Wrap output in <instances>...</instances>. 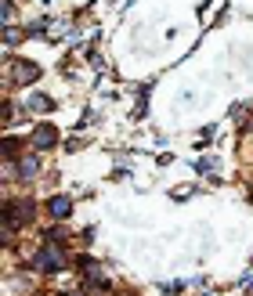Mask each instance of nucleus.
<instances>
[{
    "label": "nucleus",
    "mask_w": 253,
    "mask_h": 296,
    "mask_svg": "<svg viewBox=\"0 0 253 296\" xmlns=\"http://www.w3.org/2000/svg\"><path fill=\"white\" fill-rule=\"evenodd\" d=\"M55 141H58V130H55L51 123L36 126V130H33V138H29V145H33V148H40V152H44V148H55Z\"/></svg>",
    "instance_id": "f03ea898"
},
{
    "label": "nucleus",
    "mask_w": 253,
    "mask_h": 296,
    "mask_svg": "<svg viewBox=\"0 0 253 296\" xmlns=\"http://www.w3.org/2000/svg\"><path fill=\"white\" fill-rule=\"evenodd\" d=\"M36 76H40V69H36V65H26V62L18 65V79H22V83H26V79H36Z\"/></svg>",
    "instance_id": "39448f33"
},
{
    "label": "nucleus",
    "mask_w": 253,
    "mask_h": 296,
    "mask_svg": "<svg viewBox=\"0 0 253 296\" xmlns=\"http://www.w3.org/2000/svg\"><path fill=\"white\" fill-rule=\"evenodd\" d=\"M47 209H51V217H58V221H62V217H69V209H72V206H69V199H65V195H51Z\"/></svg>",
    "instance_id": "7ed1b4c3"
},
{
    "label": "nucleus",
    "mask_w": 253,
    "mask_h": 296,
    "mask_svg": "<svg viewBox=\"0 0 253 296\" xmlns=\"http://www.w3.org/2000/svg\"><path fill=\"white\" fill-rule=\"evenodd\" d=\"M36 170H40V163H36V159H33V155H29V159H22V163H18V174H22V177H33V174H36Z\"/></svg>",
    "instance_id": "20e7f679"
},
{
    "label": "nucleus",
    "mask_w": 253,
    "mask_h": 296,
    "mask_svg": "<svg viewBox=\"0 0 253 296\" xmlns=\"http://www.w3.org/2000/svg\"><path fill=\"white\" fill-rule=\"evenodd\" d=\"M33 109H40V112H44V109H51V98H44V94H36L33 101H29Z\"/></svg>",
    "instance_id": "423d86ee"
},
{
    "label": "nucleus",
    "mask_w": 253,
    "mask_h": 296,
    "mask_svg": "<svg viewBox=\"0 0 253 296\" xmlns=\"http://www.w3.org/2000/svg\"><path fill=\"white\" fill-rule=\"evenodd\" d=\"M33 264H36L40 271H62V267H65V253H62V246L47 242V246L33 257Z\"/></svg>",
    "instance_id": "f257e3e1"
}]
</instances>
